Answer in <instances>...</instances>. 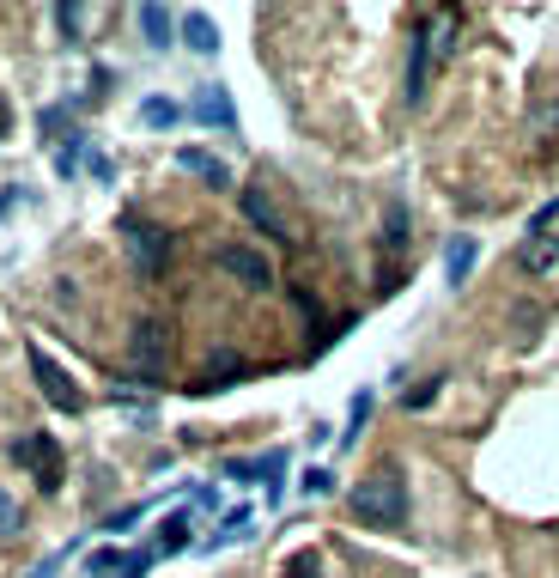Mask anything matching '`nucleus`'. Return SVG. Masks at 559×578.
I'll use <instances>...</instances> for the list:
<instances>
[{"label":"nucleus","instance_id":"23","mask_svg":"<svg viewBox=\"0 0 559 578\" xmlns=\"http://www.w3.org/2000/svg\"><path fill=\"white\" fill-rule=\"evenodd\" d=\"M0 530H19V512H13V499L0 493Z\"/></svg>","mask_w":559,"mask_h":578},{"label":"nucleus","instance_id":"8","mask_svg":"<svg viewBox=\"0 0 559 578\" xmlns=\"http://www.w3.org/2000/svg\"><path fill=\"white\" fill-rule=\"evenodd\" d=\"M128 353H134L140 372H158V366H165V323H140L134 341H128Z\"/></svg>","mask_w":559,"mask_h":578},{"label":"nucleus","instance_id":"21","mask_svg":"<svg viewBox=\"0 0 559 578\" xmlns=\"http://www.w3.org/2000/svg\"><path fill=\"white\" fill-rule=\"evenodd\" d=\"M286 578H323V572H316V554H298V560L286 566Z\"/></svg>","mask_w":559,"mask_h":578},{"label":"nucleus","instance_id":"1","mask_svg":"<svg viewBox=\"0 0 559 578\" xmlns=\"http://www.w3.org/2000/svg\"><path fill=\"white\" fill-rule=\"evenodd\" d=\"M347 512H353L359 524H371V530H395V524H408V475L395 469V463L371 469V475L347 493Z\"/></svg>","mask_w":559,"mask_h":578},{"label":"nucleus","instance_id":"6","mask_svg":"<svg viewBox=\"0 0 559 578\" xmlns=\"http://www.w3.org/2000/svg\"><path fill=\"white\" fill-rule=\"evenodd\" d=\"M244 220H250L256 232H268V238H280V244H292V226H286V213L274 207V195H268L262 183H250V189H244Z\"/></svg>","mask_w":559,"mask_h":578},{"label":"nucleus","instance_id":"11","mask_svg":"<svg viewBox=\"0 0 559 578\" xmlns=\"http://www.w3.org/2000/svg\"><path fill=\"white\" fill-rule=\"evenodd\" d=\"M177 165H183L189 177H201L207 189H225V183H231V171H225L213 153H201V147H183V153H177Z\"/></svg>","mask_w":559,"mask_h":578},{"label":"nucleus","instance_id":"22","mask_svg":"<svg viewBox=\"0 0 559 578\" xmlns=\"http://www.w3.org/2000/svg\"><path fill=\"white\" fill-rule=\"evenodd\" d=\"M553 220H559V201H547V207H541V213H535V220H529V232H547V226H553Z\"/></svg>","mask_w":559,"mask_h":578},{"label":"nucleus","instance_id":"12","mask_svg":"<svg viewBox=\"0 0 559 578\" xmlns=\"http://www.w3.org/2000/svg\"><path fill=\"white\" fill-rule=\"evenodd\" d=\"M426 67H432V25L414 31V61H408V98H426Z\"/></svg>","mask_w":559,"mask_h":578},{"label":"nucleus","instance_id":"18","mask_svg":"<svg viewBox=\"0 0 559 578\" xmlns=\"http://www.w3.org/2000/svg\"><path fill=\"white\" fill-rule=\"evenodd\" d=\"M158 548H165V554L189 548V512H171V518H165V530H158Z\"/></svg>","mask_w":559,"mask_h":578},{"label":"nucleus","instance_id":"16","mask_svg":"<svg viewBox=\"0 0 559 578\" xmlns=\"http://www.w3.org/2000/svg\"><path fill=\"white\" fill-rule=\"evenodd\" d=\"M177 116H183V110H177L171 98H146V104H140V122H146V128H177Z\"/></svg>","mask_w":559,"mask_h":578},{"label":"nucleus","instance_id":"5","mask_svg":"<svg viewBox=\"0 0 559 578\" xmlns=\"http://www.w3.org/2000/svg\"><path fill=\"white\" fill-rule=\"evenodd\" d=\"M31 372H37V390L49 396V408H61V414H79V390L67 384V372L55 366V359H49L43 347H31Z\"/></svg>","mask_w":559,"mask_h":578},{"label":"nucleus","instance_id":"10","mask_svg":"<svg viewBox=\"0 0 559 578\" xmlns=\"http://www.w3.org/2000/svg\"><path fill=\"white\" fill-rule=\"evenodd\" d=\"M256 536V512H250V505H237V512H225L219 518V530L207 536V548L219 554V548H231V542H250Z\"/></svg>","mask_w":559,"mask_h":578},{"label":"nucleus","instance_id":"4","mask_svg":"<svg viewBox=\"0 0 559 578\" xmlns=\"http://www.w3.org/2000/svg\"><path fill=\"white\" fill-rule=\"evenodd\" d=\"M13 457L37 469V487H43V493H55V487H61V451H55L49 432H31V439H19V445H13Z\"/></svg>","mask_w":559,"mask_h":578},{"label":"nucleus","instance_id":"3","mask_svg":"<svg viewBox=\"0 0 559 578\" xmlns=\"http://www.w3.org/2000/svg\"><path fill=\"white\" fill-rule=\"evenodd\" d=\"M122 238H128V250H134V268L152 280L158 268H165V250H171V232H158V226H146V220H128L122 226Z\"/></svg>","mask_w":559,"mask_h":578},{"label":"nucleus","instance_id":"20","mask_svg":"<svg viewBox=\"0 0 559 578\" xmlns=\"http://www.w3.org/2000/svg\"><path fill=\"white\" fill-rule=\"evenodd\" d=\"M438 390H444V378H426V384H420V390H408V408H426V402H432V396H438Z\"/></svg>","mask_w":559,"mask_h":578},{"label":"nucleus","instance_id":"9","mask_svg":"<svg viewBox=\"0 0 559 578\" xmlns=\"http://www.w3.org/2000/svg\"><path fill=\"white\" fill-rule=\"evenodd\" d=\"M553 262H559V238H553V232H529V238L517 244V268H523V274H547Z\"/></svg>","mask_w":559,"mask_h":578},{"label":"nucleus","instance_id":"14","mask_svg":"<svg viewBox=\"0 0 559 578\" xmlns=\"http://www.w3.org/2000/svg\"><path fill=\"white\" fill-rule=\"evenodd\" d=\"M183 43H189L195 55H213V49H219V31H213V19H207V13H189V19H183Z\"/></svg>","mask_w":559,"mask_h":578},{"label":"nucleus","instance_id":"2","mask_svg":"<svg viewBox=\"0 0 559 578\" xmlns=\"http://www.w3.org/2000/svg\"><path fill=\"white\" fill-rule=\"evenodd\" d=\"M219 268H225L231 280H244L250 293H268V286H274V262H268L262 250H250V244H225V250H219Z\"/></svg>","mask_w":559,"mask_h":578},{"label":"nucleus","instance_id":"7","mask_svg":"<svg viewBox=\"0 0 559 578\" xmlns=\"http://www.w3.org/2000/svg\"><path fill=\"white\" fill-rule=\"evenodd\" d=\"M189 110H195V122H207V128H225V134L237 128V110H231V98H225V86H201Z\"/></svg>","mask_w":559,"mask_h":578},{"label":"nucleus","instance_id":"17","mask_svg":"<svg viewBox=\"0 0 559 578\" xmlns=\"http://www.w3.org/2000/svg\"><path fill=\"white\" fill-rule=\"evenodd\" d=\"M365 420H371V390H359L353 396V408H347V426H341V445H353L359 432H365Z\"/></svg>","mask_w":559,"mask_h":578},{"label":"nucleus","instance_id":"24","mask_svg":"<svg viewBox=\"0 0 559 578\" xmlns=\"http://www.w3.org/2000/svg\"><path fill=\"white\" fill-rule=\"evenodd\" d=\"M0 134H7V110H0Z\"/></svg>","mask_w":559,"mask_h":578},{"label":"nucleus","instance_id":"13","mask_svg":"<svg viewBox=\"0 0 559 578\" xmlns=\"http://www.w3.org/2000/svg\"><path fill=\"white\" fill-rule=\"evenodd\" d=\"M474 256H481V244H474V238H450L444 280H450V286H468V274H474Z\"/></svg>","mask_w":559,"mask_h":578},{"label":"nucleus","instance_id":"19","mask_svg":"<svg viewBox=\"0 0 559 578\" xmlns=\"http://www.w3.org/2000/svg\"><path fill=\"white\" fill-rule=\"evenodd\" d=\"M304 493H316V499L335 493V475H329V469H310V475H304Z\"/></svg>","mask_w":559,"mask_h":578},{"label":"nucleus","instance_id":"15","mask_svg":"<svg viewBox=\"0 0 559 578\" xmlns=\"http://www.w3.org/2000/svg\"><path fill=\"white\" fill-rule=\"evenodd\" d=\"M140 31L152 49H171V13L165 7H140Z\"/></svg>","mask_w":559,"mask_h":578}]
</instances>
